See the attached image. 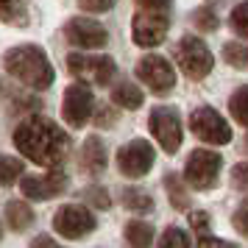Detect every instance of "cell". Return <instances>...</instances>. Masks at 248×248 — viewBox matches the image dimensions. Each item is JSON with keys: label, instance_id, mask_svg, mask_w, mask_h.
<instances>
[{"label": "cell", "instance_id": "29", "mask_svg": "<svg viewBox=\"0 0 248 248\" xmlns=\"http://www.w3.org/2000/svg\"><path fill=\"white\" fill-rule=\"evenodd\" d=\"M232 223H234V229L243 237H248V198L234 209V215H232Z\"/></svg>", "mask_w": 248, "mask_h": 248}, {"label": "cell", "instance_id": "27", "mask_svg": "<svg viewBox=\"0 0 248 248\" xmlns=\"http://www.w3.org/2000/svg\"><path fill=\"white\" fill-rule=\"evenodd\" d=\"M192 23H195V28H201V31H217V17H215V12H209V9H198V12H192Z\"/></svg>", "mask_w": 248, "mask_h": 248}, {"label": "cell", "instance_id": "9", "mask_svg": "<svg viewBox=\"0 0 248 248\" xmlns=\"http://www.w3.org/2000/svg\"><path fill=\"white\" fill-rule=\"evenodd\" d=\"M154 159H156V151H154V145L148 140H131V142H125L117 151L114 162H117V170L125 179H142V176L151 173Z\"/></svg>", "mask_w": 248, "mask_h": 248}, {"label": "cell", "instance_id": "4", "mask_svg": "<svg viewBox=\"0 0 248 248\" xmlns=\"http://www.w3.org/2000/svg\"><path fill=\"white\" fill-rule=\"evenodd\" d=\"M176 62H179L181 73L192 81H201L212 73V50L203 45L198 36H181L176 45Z\"/></svg>", "mask_w": 248, "mask_h": 248}, {"label": "cell", "instance_id": "36", "mask_svg": "<svg viewBox=\"0 0 248 248\" xmlns=\"http://www.w3.org/2000/svg\"><path fill=\"white\" fill-rule=\"evenodd\" d=\"M114 120H117V114L109 106H103L101 112H98V125H114Z\"/></svg>", "mask_w": 248, "mask_h": 248}, {"label": "cell", "instance_id": "6", "mask_svg": "<svg viewBox=\"0 0 248 248\" xmlns=\"http://www.w3.org/2000/svg\"><path fill=\"white\" fill-rule=\"evenodd\" d=\"M190 131L201 142L209 145H229L232 142V125L223 120V114L212 106H198L190 114Z\"/></svg>", "mask_w": 248, "mask_h": 248}, {"label": "cell", "instance_id": "28", "mask_svg": "<svg viewBox=\"0 0 248 248\" xmlns=\"http://www.w3.org/2000/svg\"><path fill=\"white\" fill-rule=\"evenodd\" d=\"M232 187L240 192H248V162H237L232 168Z\"/></svg>", "mask_w": 248, "mask_h": 248}, {"label": "cell", "instance_id": "16", "mask_svg": "<svg viewBox=\"0 0 248 248\" xmlns=\"http://www.w3.org/2000/svg\"><path fill=\"white\" fill-rule=\"evenodd\" d=\"M34 217H36L34 209L23 198L6 201V223H9V229H14V232H28L34 226Z\"/></svg>", "mask_w": 248, "mask_h": 248}, {"label": "cell", "instance_id": "37", "mask_svg": "<svg viewBox=\"0 0 248 248\" xmlns=\"http://www.w3.org/2000/svg\"><path fill=\"white\" fill-rule=\"evenodd\" d=\"M246 148H248V137H246Z\"/></svg>", "mask_w": 248, "mask_h": 248}, {"label": "cell", "instance_id": "12", "mask_svg": "<svg viewBox=\"0 0 248 248\" xmlns=\"http://www.w3.org/2000/svg\"><path fill=\"white\" fill-rule=\"evenodd\" d=\"M20 190L28 201H50L62 192L67 190V176L64 170L56 168V170H47V173H39V176H28L25 173L20 179Z\"/></svg>", "mask_w": 248, "mask_h": 248}, {"label": "cell", "instance_id": "18", "mask_svg": "<svg viewBox=\"0 0 248 248\" xmlns=\"http://www.w3.org/2000/svg\"><path fill=\"white\" fill-rule=\"evenodd\" d=\"M112 101L120 106V109H140L142 103H145V95L140 87H134L131 81H123V84H117L112 90Z\"/></svg>", "mask_w": 248, "mask_h": 248}, {"label": "cell", "instance_id": "15", "mask_svg": "<svg viewBox=\"0 0 248 248\" xmlns=\"http://www.w3.org/2000/svg\"><path fill=\"white\" fill-rule=\"evenodd\" d=\"M109 165V154H106V145H103L101 137H87L84 140V148H81V168L87 173H103Z\"/></svg>", "mask_w": 248, "mask_h": 248}, {"label": "cell", "instance_id": "1", "mask_svg": "<svg viewBox=\"0 0 248 248\" xmlns=\"http://www.w3.org/2000/svg\"><path fill=\"white\" fill-rule=\"evenodd\" d=\"M14 148L28 162L56 170L70 154V137L53 120H47L42 114H31L14 128Z\"/></svg>", "mask_w": 248, "mask_h": 248}, {"label": "cell", "instance_id": "11", "mask_svg": "<svg viewBox=\"0 0 248 248\" xmlns=\"http://www.w3.org/2000/svg\"><path fill=\"white\" fill-rule=\"evenodd\" d=\"M137 78L142 81L151 92L168 95V92L176 87V70H173V64H170L168 59L151 53V56L140 59V64H137Z\"/></svg>", "mask_w": 248, "mask_h": 248}, {"label": "cell", "instance_id": "13", "mask_svg": "<svg viewBox=\"0 0 248 248\" xmlns=\"http://www.w3.org/2000/svg\"><path fill=\"white\" fill-rule=\"evenodd\" d=\"M168 17L162 12H140L131 20V36L140 47H156L168 36Z\"/></svg>", "mask_w": 248, "mask_h": 248}, {"label": "cell", "instance_id": "22", "mask_svg": "<svg viewBox=\"0 0 248 248\" xmlns=\"http://www.w3.org/2000/svg\"><path fill=\"white\" fill-rule=\"evenodd\" d=\"M229 112H232V117H234L243 128H248V87H240V90L229 98Z\"/></svg>", "mask_w": 248, "mask_h": 248}, {"label": "cell", "instance_id": "7", "mask_svg": "<svg viewBox=\"0 0 248 248\" xmlns=\"http://www.w3.org/2000/svg\"><path fill=\"white\" fill-rule=\"evenodd\" d=\"M53 229L64 240H84L87 234H92L98 229V220L87 206L67 203V206H59V212L53 215Z\"/></svg>", "mask_w": 248, "mask_h": 248}, {"label": "cell", "instance_id": "14", "mask_svg": "<svg viewBox=\"0 0 248 248\" xmlns=\"http://www.w3.org/2000/svg\"><path fill=\"white\" fill-rule=\"evenodd\" d=\"M64 36H67L70 45L76 47H87V50H98L109 42V34L98 20H90V17H73L64 28Z\"/></svg>", "mask_w": 248, "mask_h": 248}, {"label": "cell", "instance_id": "8", "mask_svg": "<svg viewBox=\"0 0 248 248\" xmlns=\"http://www.w3.org/2000/svg\"><path fill=\"white\" fill-rule=\"evenodd\" d=\"M67 70L84 84H98V87H106L117 73L112 56H92V53H70Z\"/></svg>", "mask_w": 248, "mask_h": 248}, {"label": "cell", "instance_id": "31", "mask_svg": "<svg viewBox=\"0 0 248 248\" xmlns=\"http://www.w3.org/2000/svg\"><path fill=\"white\" fill-rule=\"evenodd\" d=\"M190 226L198 232V234H209L212 217H209V212H190Z\"/></svg>", "mask_w": 248, "mask_h": 248}, {"label": "cell", "instance_id": "3", "mask_svg": "<svg viewBox=\"0 0 248 248\" xmlns=\"http://www.w3.org/2000/svg\"><path fill=\"white\" fill-rule=\"evenodd\" d=\"M148 128L165 154L170 156L179 154L181 140H184V125H181V114L176 106H156L148 117Z\"/></svg>", "mask_w": 248, "mask_h": 248}, {"label": "cell", "instance_id": "35", "mask_svg": "<svg viewBox=\"0 0 248 248\" xmlns=\"http://www.w3.org/2000/svg\"><path fill=\"white\" fill-rule=\"evenodd\" d=\"M145 12H162V9H168L170 0H137Z\"/></svg>", "mask_w": 248, "mask_h": 248}, {"label": "cell", "instance_id": "30", "mask_svg": "<svg viewBox=\"0 0 248 248\" xmlns=\"http://www.w3.org/2000/svg\"><path fill=\"white\" fill-rule=\"evenodd\" d=\"M84 198L90 203H95L98 209H109V195H106V190H101V187H90V190H84Z\"/></svg>", "mask_w": 248, "mask_h": 248}, {"label": "cell", "instance_id": "34", "mask_svg": "<svg viewBox=\"0 0 248 248\" xmlns=\"http://www.w3.org/2000/svg\"><path fill=\"white\" fill-rule=\"evenodd\" d=\"M31 248H67V246H62V243H56L50 234H39L31 240Z\"/></svg>", "mask_w": 248, "mask_h": 248}, {"label": "cell", "instance_id": "24", "mask_svg": "<svg viewBox=\"0 0 248 248\" xmlns=\"http://www.w3.org/2000/svg\"><path fill=\"white\" fill-rule=\"evenodd\" d=\"M159 248H192V246H190V237H187L184 229L168 226V229L162 232V237H159Z\"/></svg>", "mask_w": 248, "mask_h": 248}, {"label": "cell", "instance_id": "23", "mask_svg": "<svg viewBox=\"0 0 248 248\" xmlns=\"http://www.w3.org/2000/svg\"><path fill=\"white\" fill-rule=\"evenodd\" d=\"M223 59H226V64H232V67H237V70L248 67V45L246 42H226Z\"/></svg>", "mask_w": 248, "mask_h": 248}, {"label": "cell", "instance_id": "38", "mask_svg": "<svg viewBox=\"0 0 248 248\" xmlns=\"http://www.w3.org/2000/svg\"><path fill=\"white\" fill-rule=\"evenodd\" d=\"M0 237H3V229H0Z\"/></svg>", "mask_w": 248, "mask_h": 248}, {"label": "cell", "instance_id": "19", "mask_svg": "<svg viewBox=\"0 0 248 248\" xmlns=\"http://www.w3.org/2000/svg\"><path fill=\"white\" fill-rule=\"evenodd\" d=\"M120 201H123L125 209H131V212H137V215L154 212V198H151L145 190H140V187H128V190H123Z\"/></svg>", "mask_w": 248, "mask_h": 248}, {"label": "cell", "instance_id": "25", "mask_svg": "<svg viewBox=\"0 0 248 248\" xmlns=\"http://www.w3.org/2000/svg\"><path fill=\"white\" fill-rule=\"evenodd\" d=\"M0 17L6 23H23L25 0H0Z\"/></svg>", "mask_w": 248, "mask_h": 248}, {"label": "cell", "instance_id": "32", "mask_svg": "<svg viewBox=\"0 0 248 248\" xmlns=\"http://www.w3.org/2000/svg\"><path fill=\"white\" fill-rule=\"evenodd\" d=\"M78 6L90 14H103L114 6V0H78Z\"/></svg>", "mask_w": 248, "mask_h": 248}, {"label": "cell", "instance_id": "10", "mask_svg": "<svg viewBox=\"0 0 248 248\" xmlns=\"http://www.w3.org/2000/svg\"><path fill=\"white\" fill-rule=\"evenodd\" d=\"M92 112H95V98H92L90 84H84V81L70 84L62 98V117L67 120V125H73V128L87 125Z\"/></svg>", "mask_w": 248, "mask_h": 248}, {"label": "cell", "instance_id": "17", "mask_svg": "<svg viewBox=\"0 0 248 248\" xmlns=\"http://www.w3.org/2000/svg\"><path fill=\"white\" fill-rule=\"evenodd\" d=\"M123 237L131 248H151L156 232H154V226L145 223V220H128L125 229H123Z\"/></svg>", "mask_w": 248, "mask_h": 248}, {"label": "cell", "instance_id": "5", "mask_svg": "<svg viewBox=\"0 0 248 248\" xmlns=\"http://www.w3.org/2000/svg\"><path fill=\"white\" fill-rule=\"evenodd\" d=\"M220 165H223L220 154H215L209 148H195L184 165V181L192 190H212L220 176Z\"/></svg>", "mask_w": 248, "mask_h": 248}, {"label": "cell", "instance_id": "26", "mask_svg": "<svg viewBox=\"0 0 248 248\" xmlns=\"http://www.w3.org/2000/svg\"><path fill=\"white\" fill-rule=\"evenodd\" d=\"M229 20H232V28H234L237 34L243 36V39H248V0L237 3L234 9H232V14H229Z\"/></svg>", "mask_w": 248, "mask_h": 248}, {"label": "cell", "instance_id": "2", "mask_svg": "<svg viewBox=\"0 0 248 248\" xmlns=\"http://www.w3.org/2000/svg\"><path fill=\"white\" fill-rule=\"evenodd\" d=\"M3 67L12 78H17L31 90H47L56 81V70L50 64V59L36 45H17L12 50H6Z\"/></svg>", "mask_w": 248, "mask_h": 248}, {"label": "cell", "instance_id": "33", "mask_svg": "<svg viewBox=\"0 0 248 248\" xmlns=\"http://www.w3.org/2000/svg\"><path fill=\"white\" fill-rule=\"evenodd\" d=\"M198 248H237L232 240H220L212 234H198Z\"/></svg>", "mask_w": 248, "mask_h": 248}, {"label": "cell", "instance_id": "20", "mask_svg": "<svg viewBox=\"0 0 248 248\" xmlns=\"http://www.w3.org/2000/svg\"><path fill=\"white\" fill-rule=\"evenodd\" d=\"M25 173H23V159H14V156H6L0 154V187H12L14 181H20Z\"/></svg>", "mask_w": 248, "mask_h": 248}, {"label": "cell", "instance_id": "21", "mask_svg": "<svg viewBox=\"0 0 248 248\" xmlns=\"http://www.w3.org/2000/svg\"><path fill=\"white\" fill-rule=\"evenodd\" d=\"M165 190H168L170 203H173L176 209H187V206H190V195H187V187H184V181H181L176 173H168V176H165Z\"/></svg>", "mask_w": 248, "mask_h": 248}]
</instances>
